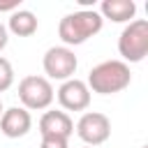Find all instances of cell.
I'll return each instance as SVG.
<instances>
[{
  "label": "cell",
  "instance_id": "5",
  "mask_svg": "<svg viewBox=\"0 0 148 148\" xmlns=\"http://www.w3.org/2000/svg\"><path fill=\"white\" fill-rule=\"evenodd\" d=\"M42 67H44L46 79L67 81V79H74L79 60H76L72 49H67V46H51L44 53V58H42Z\"/></svg>",
  "mask_w": 148,
  "mask_h": 148
},
{
  "label": "cell",
  "instance_id": "3",
  "mask_svg": "<svg viewBox=\"0 0 148 148\" xmlns=\"http://www.w3.org/2000/svg\"><path fill=\"white\" fill-rule=\"evenodd\" d=\"M118 53L123 62H141L148 56V21L134 18L130 21L118 37Z\"/></svg>",
  "mask_w": 148,
  "mask_h": 148
},
{
  "label": "cell",
  "instance_id": "8",
  "mask_svg": "<svg viewBox=\"0 0 148 148\" xmlns=\"http://www.w3.org/2000/svg\"><path fill=\"white\" fill-rule=\"evenodd\" d=\"M30 127H32V116L23 106L5 109L0 116V132L7 139H21L30 132Z\"/></svg>",
  "mask_w": 148,
  "mask_h": 148
},
{
  "label": "cell",
  "instance_id": "15",
  "mask_svg": "<svg viewBox=\"0 0 148 148\" xmlns=\"http://www.w3.org/2000/svg\"><path fill=\"white\" fill-rule=\"evenodd\" d=\"M7 42H9V32H7V28L0 23V51L7 46Z\"/></svg>",
  "mask_w": 148,
  "mask_h": 148
},
{
  "label": "cell",
  "instance_id": "2",
  "mask_svg": "<svg viewBox=\"0 0 148 148\" xmlns=\"http://www.w3.org/2000/svg\"><path fill=\"white\" fill-rule=\"evenodd\" d=\"M130 83H132V72H130V65L123 60H104L95 65L86 81L88 90L97 95H116L125 90Z\"/></svg>",
  "mask_w": 148,
  "mask_h": 148
},
{
  "label": "cell",
  "instance_id": "4",
  "mask_svg": "<svg viewBox=\"0 0 148 148\" xmlns=\"http://www.w3.org/2000/svg\"><path fill=\"white\" fill-rule=\"evenodd\" d=\"M56 92H53V86L46 76H23L18 81V99L23 104L25 111H42V109H49L51 102H53Z\"/></svg>",
  "mask_w": 148,
  "mask_h": 148
},
{
  "label": "cell",
  "instance_id": "1",
  "mask_svg": "<svg viewBox=\"0 0 148 148\" xmlns=\"http://www.w3.org/2000/svg\"><path fill=\"white\" fill-rule=\"evenodd\" d=\"M104 25V18L95 9H79L60 18L58 37L62 39V46H79L86 44L90 37H95Z\"/></svg>",
  "mask_w": 148,
  "mask_h": 148
},
{
  "label": "cell",
  "instance_id": "9",
  "mask_svg": "<svg viewBox=\"0 0 148 148\" xmlns=\"http://www.w3.org/2000/svg\"><path fill=\"white\" fill-rule=\"evenodd\" d=\"M74 132V120L65 111H46L39 118V134L42 136H62L69 139Z\"/></svg>",
  "mask_w": 148,
  "mask_h": 148
},
{
  "label": "cell",
  "instance_id": "17",
  "mask_svg": "<svg viewBox=\"0 0 148 148\" xmlns=\"http://www.w3.org/2000/svg\"><path fill=\"white\" fill-rule=\"evenodd\" d=\"M141 148H148V146H141Z\"/></svg>",
  "mask_w": 148,
  "mask_h": 148
},
{
  "label": "cell",
  "instance_id": "13",
  "mask_svg": "<svg viewBox=\"0 0 148 148\" xmlns=\"http://www.w3.org/2000/svg\"><path fill=\"white\" fill-rule=\"evenodd\" d=\"M39 148H69V143L62 136H42Z\"/></svg>",
  "mask_w": 148,
  "mask_h": 148
},
{
  "label": "cell",
  "instance_id": "18",
  "mask_svg": "<svg viewBox=\"0 0 148 148\" xmlns=\"http://www.w3.org/2000/svg\"><path fill=\"white\" fill-rule=\"evenodd\" d=\"M83 148H90V146H83Z\"/></svg>",
  "mask_w": 148,
  "mask_h": 148
},
{
  "label": "cell",
  "instance_id": "10",
  "mask_svg": "<svg viewBox=\"0 0 148 148\" xmlns=\"http://www.w3.org/2000/svg\"><path fill=\"white\" fill-rule=\"evenodd\" d=\"M136 2L134 0H104L99 5V16L109 18L111 23H130L134 21Z\"/></svg>",
  "mask_w": 148,
  "mask_h": 148
},
{
  "label": "cell",
  "instance_id": "14",
  "mask_svg": "<svg viewBox=\"0 0 148 148\" xmlns=\"http://www.w3.org/2000/svg\"><path fill=\"white\" fill-rule=\"evenodd\" d=\"M21 0H0V12H16Z\"/></svg>",
  "mask_w": 148,
  "mask_h": 148
},
{
  "label": "cell",
  "instance_id": "7",
  "mask_svg": "<svg viewBox=\"0 0 148 148\" xmlns=\"http://www.w3.org/2000/svg\"><path fill=\"white\" fill-rule=\"evenodd\" d=\"M58 102L67 111H86L90 106V90L81 79H67L58 88Z\"/></svg>",
  "mask_w": 148,
  "mask_h": 148
},
{
  "label": "cell",
  "instance_id": "11",
  "mask_svg": "<svg viewBox=\"0 0 148 148\" xmlns=\"http://www.w3.org/2000/svg\"><path fill=\"white\" fill-rule=\"evenodd\" d=\"M5 28L16 37H30L37 32V16L30 9H16L9 14V23Z\"/></svg>",
  "mask_w": 148,
  "mask_h": 148
},
{
  "label": "cell",
  "instance_id": "16",
  "mask_svg": "<svg viewBox=\"0 0 148 148\" xmlns=\"http://www.w3.org/2000/svg\"><path fill=\"white\" fill-rule=\"evenodd\" d=\"M2 111H5V109H2V99H0V116H2Z\"/></svg>",
  "mask_w": 148,
  "mask_h": 148
},
{
  "label": "cell",
  "instance_id": "6",
  "mask_svg": "<svg viewBox=\"0 0 148 148\" xmlns=\"http://www.w3.org/2000/svg\"><path fill=\"white\" fill-rule=\"evenodd\" d=\"M76 134L90 148L102 146L111 136V120H109V116H104L99 111H86L76 123Z\"/></svg>",
  "mask_w": 148,
  "mask_h": 148
},
{
  "label": "cell",
  "instance_id": "12",
  "mask_svg": "<svg viewBox=\"0 0 148 148\" xmlns=\"http://www.w3.org/2000/svg\"><path fill=\"white\" fill-rule=\"evenodd\" d=\"M12 83H14V67H12V62L7 58L0 56V92L9 90Z\"/></svg>",
  "mask_w": 148,
  "mask_h": 148
}]
</instances>
